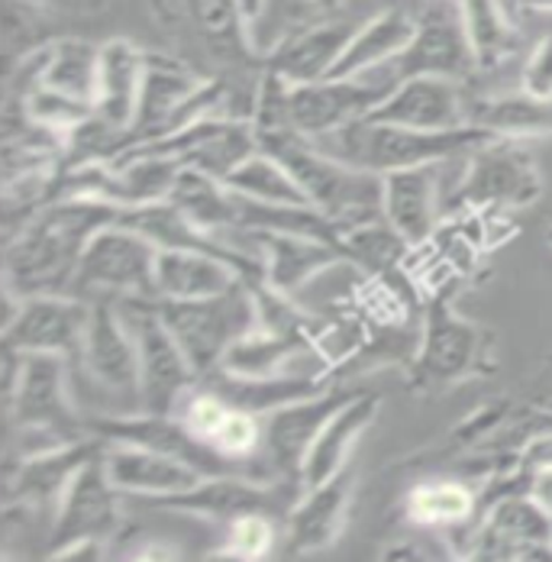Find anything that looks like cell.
Segmentation results:
<instances>
[{
  "instance_id": "obj_14",
  "label": "cell",
  "mask_w": 552,
  "mask_h": 562,
  "mask_svg": "<svg viewBox=\"0 0 552 562\" xmlns=\"http://www.w3.org/2000/svg\"><path fill=\"white\" fill-rule=\"evenodd\" d=\"M78 362L98 389L111 392L113 397H129L139 407L136 342L116 311V301L91 304V321L78 349Z\"/></svg>"
},
{
  "instance_id": "obj_41",
  "label": "cell",
  "mask_w": 552,
  "mask_h": 562,
  "mask_svg": "<svg viewBox=\"0 0 552 562\" xmlns=\"http://www.w3.org/2000/svg\"><path fill=\"white\" fill-rule=\"evenodd\" d=\"M530 495L540 502V505L547 507L552 514V465L547 469H540L537 475H533V485H530Z\"/></svg>"
},
{
  "instance_id": "obj_37",
  "label": "cell",
  "mask_w": 552,
  "mask_h": 562,
  "mask_svg": "<svg viewBox=\"0 0 552 562\" xmlns=\"http://www.w3.org/2000/svg\"><path fill=\"white\" fill-rule=\"evenodd\" d=\"M229 537H226V557L233 560H262L269 557L272 543H275V527L266 517V510H246L236 514L229 524Z\"/></svg>"
},
{
  "instance_id": "obj_3",
  "label": "cell",
  "mask_w": 552,
  "mask_h": 562,
  "mask_svg": "<svg viewBox=\"0 0 552 562\" xmlns=\"http://www.w3.org/2000/svg\"><path fill=\"white\" fill-rule=\"evenodd\" d=\"M256 136H259V149L272 153L297 178L307 201L324 214L336 217L342 226L382 214V175L339 162L314 139L294 130L256 133Z\"/></svg>"
},
{
  "instance_id": "obj_16",
  "label": "cell",
  "mask_w": 552,
  "mask_h": 562,
  "mask_svg": "<svg viewBox=\"0 0 552 562\" xmlns=\"http://www.w3.org/2000/svg\"><path fill=\"white\" fill-rule=\"evenodd\" d=\"M104 469L120 495H143V498H171L181 492H191L204 482V472L178 456L139 443H120L111 440L104 450Z\"/></svg>"
},
{
  "instance_id": "obj_2",
  "label": "cell",
  "mask_w": 552,
  "mask_h": 562,
  "mask_svg": "<svg viewBox=\"0 0 552 562\" xmlns=\"http://www.w3.org/2000/svg\"><path fill=\"white\" fill-rule=\"evenodd\" d=\"M482 139H492V133H485L472 123L459 126V130L424 133V130H407V126L385 123L375 116H362L336 133L314 139V143L352 169L387 175V171L414 169V166L446 162L452 156H465Z\"/></svg>"
},
{
  "instance_id": "obj_15",
  "label": "cell",
  "mask_w": 552,
  "mask_h": 562,
  "mask_svg": "<svg viewBox=\"0 0 552 562\" xmlns=\"http://www.w3.org/2000/svg\"><path fill=\"white\" fill-rule=\"evenodd\" d=\"M369 116L407 126V130L442 133V130L469 126L472 101L465 98L462 81L455 78L414 75V78L397 81V88Z\"/></svg>"
},
{
  "instance_id": "obj_12",
  "label": "cell",
  "mask_w": 552,
  "mask_h": 562,
  "mask_svg": "<svg viewBox=\"0 0 552 562\" xmlns=\"http://www.w3.org/2000/svg\"><path fill=\"white\" fill-rule=\"evenodd\" d=\"M391 75L397 81L414 78V75H440L465 81L475 68V56L462 26V10L459 0L446 3L437 0L424 16H417V33L407 43V49L394 61H387Z\"/></svg>"
},
{
  "instance_id": "obj_17",
  "label": "cell",
  "mask_w": 552,
  "mask_h": 562,
  "mask_svg": "<svg viewBox=\"0 0 552 562\" xmlns=\"http://www.w3.org/2000/svg\"><path fill=\"white\" fill-rule=\"evenodd\" d=\"M382 217L404 246L427 243L440 224V162L382 175Z\"/></svg>"
},
{
  "instance_id": "obj_28",
  "label": "cell",
  "mask_w": 552,
  "mask_h": 562,
  "mask_svg": "<svg viewBox=\"0 0 552 562\" xmlns=\"http://www.w3.org/2000/svg\"><path fill=\"white\" fill-rule=\"evenodd\" d=\"M472 126L504 136V139H543L552 136V101L533 98L523 88L517 94H497L485 101H472Z\"/></svg>"
},
{
  "instance_id": "obj_18",
  "label": "cell",
  "mask_w": 552,
  "mask_h": 562,
  "mask_svg": "<svg viewBox=\"0 0 552 562\" xmlns=\"http://www.w3.org/2000/svg\"><path fill=\"white\" fill-rule=\"evenodd\" d=\"M379 411H382V397L379 394H349L327 417L320 434L314 437L311 450L304 456V465H301V485L304 488H317V485L336 479L339 472H346L349 452L356 447V440L372 427Z\"/></svg>"
},
{
  "instance_id": "obj_38",
  "label": "cell",
  "mask_w": 552,
  "mask_h": 562,
  "mask_svg": "<svg viewBox=\"0 0 552 562\" xmlns=\"http://www.w3.org/2000/svg\"><path fill=\"white\" fill-rule=\"evenodd\" d=\"M211 443H214L223 456L236 459V462L246 459V456H252V452L262 447V424H259V414L233 404V411L226 414V420H223L221 430L214 434Z\"/></svg>"
},
{
  "instance_id": "obj_30",
  "label": "cell",
  "mask_w": 552,
  "mask_h": 562,
  "mask_svg": "<svg viewBox=\"0 0 552 562\" xmlns=\"http://www.w3.org/2000/svg\"><path fill=\"white\" fill-rule=\"evenodd\" d=\"M156 505L174 507V510H191V514H201V517H226V520H233L236 514H246V510H266L269 507V492L252 485V482H243V479L214 475V479H204L191 492L159 498Z\"/></svg>"
},
{
  "instance_id": "obj_39",
  "label": "cell",
  "mask_w": 552,
  "mask_h": 562,
  "mask_svg": "<svg viewBox=\"0 0 552 562\" xmlns=\"http://www.w3.org/2000/svg\"><path fill=\"white\" fill-rule=\"evenodd\" d=\"M229 411H233V404L226 401V394L188 392V397L181 401V424H184L194 437H201V440L211 443Z\"/></svg>"
},
{
  "instance_id": "obj_27",
  "label": "cell",
  "mask_w": 552,
  "mask_h": 562,
  "mask_svg": "<svg viewBox=\"0 0 552 562\" xmlns=\"http://www.w3.org/2000/svg\"><path fill=\"white\" fill-rule=\"evenodd\" d=\"M304 349H307V337L252 327L226 349L217 372L233 382H275L284 379V366Z\"/></svg>"
},
{
  "instance_id": "obj_34",
  "label": "cell",
  "mask_w": 552,
  "mask_h": 562,
  "mask_svg": "<svg viewBox=\"0 0 552 562\" xmlns=\"http://www.w3.org/2000/svg\"><path fill=\"white\" fill-rule=\"evenodd\" d=\"M472 507V492L459 482H424L407 498V514L420 527H459L469 520Z\"/></svg>"
},
{
  "instance_id": "obj_45",
  "label": "cell",
  "mask_w": 552,
  "mask_h": 562,
  "mask_svg": "<svg viewBox=\"0 0 552 562\" xmlns=\"http://www.w3.org/2000/svg\"><path fill=\"white\" fill-rule=\"evenodd\" d=\"M547 243H550V246H552V224H550V229H547Z\"/></svg>"
},
{
  "instance_id": "obj_32",
  "label": "cell",
  "mask_w": 552,
  "mask_h": 562,
  "mask_svg": "<svg viewBox=\"0 0 552 562\" xmlns=\"http://www.w3.org/2000/svg\"><path fill=\"white\" fill-rule=\"evenodd\" d=\"M239 198L259 201V204H311L301 191L297 178L278 162L272 153L256 149L249 159H243L223 181Z\"/></svg>"
},
{
  "instance_id": "obj_8",
  "label": "cell",
  "mask_w": 552,
  "mask_h": 562,
  "mask_svg": "<svg viewBox=\"0 0 552 562\" xmlns=\"http://www.w3.org/2000/svg\"><path fill=\"white\" fill-rule=\"evenodd\" d=\"M394 88L397 78L391 75L387 65L359 78H324V81L291 85L288 91L291 130L307 139H320L369 116Z\"/></svg>"
},
{
  "instance_id": "obj_10",
  "label": "cell",
  "mask_w": 552,
  "mask_h": 562,
  "mask_svg": "<svg viewBox=\"0 0 552 562\" xmlns=\"http://www.w3.org/2000/svg\"><path fill=\"white\" fill-rule=\"evenodd\" d=\"M10 314L3 321V346L20 352H58L75 356L91 321V301L78 294H33L10 297Z\"/></svg>"
},
{
  "instance_id": "obj_44",
  "label": "cell",
  "mask_w": 552,
  "mask_h": 562,
  "mask_svg": "<svg viewBox=\"0 0 552 562\" xmlns=\"http://www.w3.org/2000/svg\"><path fill=\"white\" fill-rule=\"evenodd\" d=\"M304 7H314V10H336L339 0H301Z\"/></svg>"
},
{
  "instance_id": "obj_9",
  "label": "cell",
  "mask_w": 552,
  "mask_h": 562,
  "mask_svg": "<svg viewBox=\"0 0 552 562\" xmlns=\"http://www.w3.org/2000/svg\"><path fill=\"white\" fill-rule=\"evenodd\" d=\"M13 427L56 440H78L81 417L65 385V356L58 352H23L20 379L7 392Z\"/></svg>"
},
{
  "instance_id": "obj_33",
  "label": "cell",
  "mask_w": 552,
  "mask_h": 562,
  "mask_svg": "<svg viewBox=\"0 0 552 562\" xmlns=\"http://www.w3.org/2000/svg\"><path fill=\"white\" fill-rule=\"evenodd\" d=\"M98 71H101V46H94L88 40H56V43H49L43 85L94 104Z\"/></svg>"
},
{
  "instance_id": "obj_7",
  "label": "cell",
  "mask_w": 552,
  "mask_h": 562,
  "mask_svg": "<svg viewBox=\"0 0 552 562\" xmlns=\"http://www.w3.org/2000/svg\"><path fill=\"white\" fill-rule=\"evenodd\" d=\"M547 194V181L533 156L517 139L492 136L465 153V169L455 184V204L465 207H533Z\"/></svg>"
},
{
  "instance_id": "obj_31",
  "label": "cell",
  "mask_w": 552,
  "mask_h": 562,
  "mask_svg": "<svg viewBox=\"0 0 552 562\" xmlns=\"http://www.w3.org/2000/svg\"><path fill=\"white\" fill-rule=\"evenodd\" d=\"M171 204H178L191 221L204 229H236V194L223 184L221 178H211L204 171L181 169L174 184H171V194H168Z\"/></svg>"
},
{
  "instance_id": "obj_29",
  "label": "cell",
  "mask_w": 552,
  "mask_h": 562,
  "mask_svg": "<svg viewBox=\"0 0 552 562\" xmlns=\"http://www.w3.org/2000/svg\"><path fill=\"white\" fill-rule=\"evenodd\" d=\"M459 10L475 56V68L492 71L517 53L520 30L510 23L500 0H459Z\"/></svg>"
},
{
  "instance_id": "obj_1",
  "label": "cell",
  "mask_w": 552,
  "mask_h": 562,
  "mask_svg": "<svg viewBox=\"0 0 552 562\" xmlns=\"http://www.w3.org/2000/svg\"><path fill=\"white\" fill-rule=\"evenodd\" d=\"M120 221V207L91 198H53L7 243L3 281L10 297L71 294L78 262L98 229Z\"/></svg>"
},
{
  "instance_id": "obj_22",
  "label": "cell",
  "mask_w": 552,
  "mask_h": 562,
  "mask_svg": "<svg viewBox=\"0 0 552 562\" xmlns=\"http://www.w3.org/2000/svg\"><path fill=\"white\" fill-rule=\"evenodd\" d=\"M352 502V475L339 472L336 479L304 488V498L288 514V543L294 553H320L339 540Z\"/></svg>"
},
{
  "instance_id": "obj_40",
  "label": "cell",
  "mask_w": 552,
  "mask_h": 562,
  "mask_svg": "<svg viewBox=\"0 0 552 562\" xmlns=\"http://www.w3.org/2000/svg\"><path fill=\"white\" fill-rule=\"evenodd\" d=\"M520 88L533 98L552 101V33L530 49L520 71Z\"/></svg>"
},
{
  "instance_id": "obj_4",
  "label": "cell",
  "mask_w": 552,
  "mask_h": 562,
  "mask_svg": "<svg viewBox=\"0 0 552 562\" xmlns=\"http://www.w3.org/2000/svg\"><path fill=\"white\" fill-rule=\"evenodd\" d=\"M156 304L198 379L217 372L226 349L246 330L259 327V311L249 281H239L236 288L214 297H194V301L156 297Z\"/></svg>"
},
{
  "instance_id": "obj_21",
  "label": "cell",
  "mask_w": 552,
  "mask_h": 562,
  "mask_svg": "<svg viewBox=\"0 0 552 562\" xmlns=\"http://www.w3.org/2000/svg\"><path fill=\"white\" fill-rule=\"evenodd\" d=\"M143 68L146 53L129 40H111L101 46V71H98V98L94 116L108 123L111 130L129 139L136 108H139V88H143Z\"/></svg>"
},
{
  "instance_id": "obj_19",
  "label": "cell",
  "mask_w": 552,
  "mask_h": 562,
  "mask_svg": "<svg viewBox=\"0 0 552 562\" xmlns=\"http://www.w3.org/2000/svg\"><path fill=\"white\" fill-rule=\"evenodd\" d=\"M256 236L262 249V266H266V281L291 294L301 284L327 272L339 262H349L346 249L324 236H301V233H281V229H246Z\"/></svg>"
},
{
  "instance_id": "obj_42",
  "label": "cell",
  "mask_w": 552,
  "mask_h": 562,
  "mask_svg": "<svg viewBox=\"0 0 552 562\" xmlns=\"http://www.w3.org/2000/svg\"><path fill=\"white\" fill-rule=\"evenodd\" d=\"M236 7H239V16H243L246 30H252L266 13V0H236Z\"/></svg>"
},
{
  "instance_id": "obj_20",
  "label": "cell",
  "mask_w": 552,
  "mask_h": 562,
  "mask_svg": "<svg viewBox=\"0 0 552 562\" xmlns=\"http://www.w3.org/2000/svg\"><path fill=\"white\" fill-rule=\"evenodd\" d=\"M349 394H311V397L291 401V404L272 411L269 424L262 427V447L269 450L278 472L301 479V465H304V456L311 450L314 437L320 434L327 417Z\"/></svg>"
},
{
  "instance_id": "obj_5",
  "label": "cell",
  "mask_w": 552,
  "mask_h": 562,
  "mask_svg": "<svg viewBox=\"0 0 552 562\" xmlns=\"http://www.w3.org/2000/svg\"><path fill=\"white\" fill-rule=\"evenodd\" d=\"M116 311L136 342L139 359V411L143 414H174L198 379L184 349L159 314L156 297H123Z\"/></svg>"
},
{
  "instance_id": "obj_43",
  "label": "cell",
  "mask_w": 552,
  "mask_h": 562,
  "mask_svg": "<svg viewBox=\"0 0 552 562\" xmlns=\"http://www.w3.org/2000/svg\"><path fill=\"white\" fill-rule=\"evenodd\" d=\"M517 3L533 13H552V0H517Z\"/></svg>"
},
{
  "instance_id": "obj_23",
  "label": "cell",
  "mask_w": 552,
  "mask_h": 562,
  "mask_svg": "<svg viewBox=\"0 0 552 562\" xmlns=\"http://www.w3.org/2000/svg\"><path fill=\"white\" fill-rule=\"evenodd\" d=\"M246 281L233 259H223L201 249H159L156 259V297L194 301L214 297Z\"/></svg>"
},
{
  "instance_id": "obj_6",
  "label": "cell",
  "mask_w": 552,
  "mask_h": 562,
  "mask_svg": "<svg viewBox=\"0 0 552 562\" xmlns=\"http://www.w3.org/2000/svg\"><path fill=\"white\" fill-rule=\"evenodd\" d=\"M156 259L159 246L133 229L113 221L94 233L88 243L71 294L94 301H123V297H156Z\"/></svg>"
},
{
  "instance_id": "obj_36",
  "label": "cell",
  "mask_w": 552,
  "mask_h": 562,
  "mask_svg": "<svg viewBox=\"0 0 552 562\" xmlns=\"http://www.w3.org/2000/svg\"><path fill=\"white\" fill-rule=\"evenodd\" d=\"M188 13L207 40L226 46H249V30L239 16L236 0H188Z\"/></svg>"
},
{
  "instance_id": "obj_13",
  "label": "cell",
  "mask_w": 552,
  "mask_h": 562,
  "mask_svg": "<svg viewBox=\"0 0 552 562\" xmlns=\"http://www.w3.org/2000/svg\"><path fill=\"white\" fill-rule=\"evenodd\" d=\"M482 356V334L472 321L459 317L452 304L442 297L433 301L427 314V327L420 339V352L414 362V385L420 392L449 389L472 375Z\"/></svg>"
},
{
  "instance_id": "obj_24",
  "label": "cell",
  "mask_w": 552,
  "mask_h": 562,
  "mask_svg": "<svg viewBox=\"0 0 552 562\" xmlns=\"http://www.w3.org/2000/svg\"><path fill=\"white\" fill-rule=\"evenodd\" d=\"M356 26L349 23H317L288 33L266 56V71H275L288 85H307L330 78L333 65L349 43Z\"/></svg>"
},
{
  "instance_id": "obj_35",
  "label": "cell",
  "mask_w": 552,
  "mask_h": 562,
  "mask_svg": "<svg viewBox=\"0 0 552 562\" xmlns=\"http://www.w3.org/2000/svg\"><path fill=\"white\" fill-rule=\"evenodd\" d=\"M7 104L20 108V113L26 120H33L36 126H46L53 133H61V136H71L81 123H88L94 116V104L78 101V98H71L65 91H56L49 85H36L23 98L7 101Z\"/></svg>"
},
{
  "instance_id": "obj_26",
  "label": "cell",
  "mask_w": 552,
  "mask_h": 562,
  "mask_svg": "<svg viewBox=\"0 0 552 562\" xmlns=\"http://www.w3.org/2000/svg\"><path fill=\"white\" fill-rule=\"evenodd\" d=\"M414 33H417V20L410 13L397 7L375 13L372 20L352 30L349 43L342 46V53L333 65L330 78H359L375 68H385L387 61H394L407 49Z\"/></svg>"
},
{
  "instance_id": "obj_11",
  "label": "cell",
  "mask_w": 552,
  "mask_h": 562,
  "mask_svg": "<svg viewBox=\"0 0 552 562\" xmlns=\"http://www.w3.org/2000/svg\"><path fill=\"white\" fill-rule=\"evenodd\" d=\"M104 450V447H101ZM120 488L111 482L101 452L88 459L68 488L61 492L56 510H53V540L49 550L58 553L78 540H108L120 527Z\"/></svg>"
},
{
  "instance_id": "obj_25",
  "label": "cell",
  "mask_w": 552,
  "mask_h": 562,
  "mask_svg": "<svg viewBox=\"0 0 552 562\" xmlns=\"http://www.w3.org/2000/svg\"><path fill=\"white\" fill-rule=\"evenodd\" d=\"M98 452H101V443L65 440V443H53L46 450L23 456L20 469L10 472V498L36 502L56 510L58 498L75 479V472Z\"/></svg>"
}]
</instances>
